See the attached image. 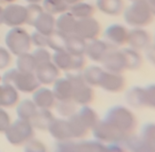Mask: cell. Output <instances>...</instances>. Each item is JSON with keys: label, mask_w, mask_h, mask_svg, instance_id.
<instances>
[{"label": "cell", "mask_w": 155, "mask_h": 152, "mask_svg": "<svg viewBox=\"0 0 155 152\" xmlns=\"http://www.w3.org/2000/svg\"><path fill=\"white\" fill-rule=\"evenodd\" d=\"M124 20L133 28L149 26L154 17V5L147 0H132L123 10Z\"/></svg>", "instance_id": "obj_1"}, {"label": "cell", "mask_w": 155, "mask_h": 152, "mask_svg": "<svg viewBox=\"0 0 155 152\" xmlns=\"http://www.w3.org/2000/svg\"><path fill=\"white\" fill-rule=\"evenodd\" d=\"M2 83L13 85L22 93H32L41 86L34 73H22L16 68L10 69L3 74Z\"/></svg>", "instance_id": "obj_2"}, {"label": "cell", "mask_w": 155, "mask_h": 152, "mask_svg": "<svg viewBox=\"0 0 155 152\" xmlns=\"http://www.w3.org/2000/svg\"><path fill=\"white\" fill-rule=\"evenodd\" d=\"M6 48L14 56H19L30 51L31 47V35L22 27L11 28L5 38Z\"/></svg>", "instance_id": "obj_3"}, {"label": "cell", "mask_w": 155, "mask_h": 152, "mask_svg": "<svg viewBox=\"0 0 155 152\" xmlns=\"http://www.w3.org/2000/svg\"><path fill=\"white\" fill-rule=\"evenodd\" d=\"M73 84V101L75 104L87 106L94 98V91L84 81L82 73H69L67 75Z\"/></svg>", "instance_id": "obj_4"}, {"label": "cell", "mask_w": 155, "mask_h": 152, "mask_svg": "<svg viewBox=\"0 0 155 152\" xmlns=\"http://www.w3.org/2000/svg\"><path fill=\"white\" fill-rule=\"evenodd\" d=\"M105 120L123 133L132 130L135 126V117L134 114L123 106H115L111 108Z\"/></svg>", "instance_id": "obj_5"}, {"label": "cell", "mask_w": 155, "mask_h": 152, "mask_svg": "<svg viewBox=\"0 0 155 152\" xmlns=\"http://www.w3.org/2000/svg\"><path fill=\"white\" fill-rule=\"evenodd\" d=\"M155 89L153 84L145 87L134 86L126 95L127 103L134 108H153Z\"/></svg>", "instance_id": "obj_6"}, {"label": "cell", "mask_w": 155, "mask_h": 152, "mask_svg": "<svg viewBox=\"0 0 155 152\" xmlns=\"http://www.w3.org/2000/svg\"><path fill=\"white\" fill-rule=\"evenodd\" d=\"M27 21V9L26 6L9 3L4 8V24L10 28L22 27L26 24Z\"/></svg>", "instance_id": "obj_7"}, {"label": "cell", "mask_w": 155, "mask_h": 152, "mask_svg": "<svg viewBox=\"0 0 155 152\" xmlns=\"http://www.w3.org/2000/svg\"><path fill=\"white\" fill-rule=\"evenodd\" d=\"M101 32V25L93 17L76 20L74 34L86 41L97 39Z\"/></svg>", "instance_id": "obj_8"}, {"label": "cell", "mask_w": 155, "mask_h": 152, "mask_svg": "<svg viewBox=\"0 0 155 152\" xmlns=\"http://www.w3.org/2000/svg\"><path fill=\"white\" fill-rule=\"evenodd\" d=\"M101 64L105 71L111 73H123V72L127 70L125 57L121 49H117V47H111L103 57Z\"/></svg>", "instance_id": "obj_9"}, {"label": "cell", "mask_w": 155, "mask_h": 152, "mask_svg": "<svg viewBox=\"0 0 155 152\" xmlns=\"http://www.w3.org/2000/svg\"><path fill=\"white\" fill-rule=\"evenodd\" d=\"M126 81L122 73H111L104 70L98 87H101L102 89L110 93H117L123 90Z\"/></svg>", "instance_id": "obj_10"}, {"label": "cell", "mask_w": 155, "mask_h": 152, "mask_svg": "<svg viewBox=\"0 0 155 152\" xmlns=\"http://www.w3.org/2000/svg\"><path fill=\"white\" fill-rule=\"evenodd\" d=\"M31 125L29 121L19 119L11 124L5 132L11 143L18 144L23 141V136L29 137L31 134Z\"/></svg>", "instance_id": "obj_11"}, {"label": "cell", "mask_w": 155, "mask_h": 152, "mask_svg": "<svg viewBox=\"0 0 155 152\" xmlns=\"http://www.w3.org/2000/svg\"><path fill=\"white\" fill-rule=\"evenodd\" d=\"M106 41L114 47H121L127 43L128 30L122 24L113 23L107 27L104 32Z\"/></svg>", "instance_id": "obj_12"}, {"label": "cell", "mask_w": 155, "mask_h": 152, "mask_svg": "<svg viewBox=\"0 0 155 152\" xmlns=\"http://www.w3.org/2000/svg\"><path fill=\"white\" fill-rule=\"evenodd\" d=\"M60 71L52 63V61L45 62L37 65L34 74L41 85H50L58 78Z\"/></svg>", "instance_id": "obj_13"}, {"label": "cell", "mask_w": 155, "mask_h": 152, "mask_svg": "<svg viewBox=\"0 0 155 152\" xmlns=\"http://www.w3.org/2000/svg\"><path fill=\"white\" fill-rule=\"evenodd\" d=\"M111 47H114L110 46L107 41L99 40L97 38L92 40L87 41L84 56L95 63H101Z\"/></svg>", "instance_id": "obj_14"}, {"label": "cell", "mask_w": 155, "mask_h": 152, "mask_svg": "<svg viewBox=\"0 0 155 152\" xmlns=\"http://www.w3.org/2000/svg\"><path fill=\"white\" fill-rule=\"evenodd\" d=\"M127 44L137 51L144 50L151 45V35L143 28H133L128 31Z\"/></svg>", "instance_id": "obj_15"}, {"label": "cell", "mask_w": 155, "mask_h": 152, "mask_svg": "<svg viewBox=\"0 0 155 152\" xmlns=\"http://www.w3.org/2000/svg\"><path fill=\"white\" fill-rule=\"evenodd\" d=\"M32 101L40 109L52 108L57 103L52 89L41 86L32 92Z\"/></svg>", "instance_id": "obj_16"}, {"label": "cell", "mask_w": 155, "mask_h": 152, "mask_svg": "<svg viewBox=\"0 0 155 152\" xmlns=\"http://www.w3.org/2000/svg\"><path fill=\"white\" fill-rule=\"evenodd\" d=\"M75 23L76 19L69 11L63 13L56 18V32L66 39L68 36L74 34Z\"/></svg>", "instance_id": "obj_17"}, {"label": "cell", "mask_w": 155, "mask_h": 152, "mask_svg": "<svg viewBox=\"0 0 155 152\" xmlns=\"http://www.w3.org/2000/svg\"><path fill=\"white\" fill-rule=\"evenodd\" d=\"M52 85V92L57 101L73 100V84L68 77L58 78Z\"/></svg>", "instance_id": "obj_18"}, {"label": "cell", "mask_w": 155, "mask_h": 152, "mask_svg": "<svg viewBox=\"0 0 155 152\" xmlns=\"http://www.w3.org/2000/svg\"><path fill=\"white\" fill-rule=\"evenodd\" d=\"M74 56L68 53L65 48H61L54 51L51 56V61L58 67L59 71L70 73L74 71Z\"/></svg>", "instance_id": "obj_19"}, {"label": "cell", "mask_w": 155, "mask_h": 152, "mask_svg": "<svg viewBox=\"0 0 155 152\" xmlns=\"http://www.w3.org/2000/svg\"><path fill=\"white\" fill-rule=\"evenodd\" d=\"M33 27L40 33L50 36L56 31V17L44 11L34 22Z\"/></svg>", "instance_id": "obj_20"}, {"label": "cell", "mask_w": 155, "mask_h": 152, "mask_svg": "<svg viewBox=\"0 0 155 152\" xmlns=\"http://www.w3.org/2000/svg\"><path fill=\"white\" fill-rule=\"evenodd\" d=\"M96 7L109 16H118L125 8L123 0H96Z\"/></svg>", "instance_id": "obj_21"}, {"label": "cell", "mask_w": 155, "mask_h": 152, "mask_svg": "<svg viewBox=\"0 0 155 152\" xmlns=\"http://www.w3.org/2000/svg\"><path fill=\"white\" fill-rule=\"evenodd\" d=\"M87 41L78 37L75 34L70 35L65 39L64 48L68 53L74 57H80L85 55Z\"/></svg>", "instance_id": "obj_22"}, {"label": "cell", "mask_w": 155, "mask_h": 152, "mask_svg": "<svg viewBox=\"0 0 155 152\" xmlns=\"http://www.w3.org/2000/svg\"><path fill=\"white\" fill-rule=\"evenodd\" d=\"M69 12L76 20H79L93 16L95 8L91 4H89L82 0L71 5L69 7Z\"/></svg>", "instance_id": "obj_23"}, {"label": "cell", "mask_w": 155, "mask_h": 152, "mask_svg": "<svg viewBox=\"0 0 155 152\" xmlns=\"http://www.w3.org/2000/svg\"><path fill=\"white\" fill-rule=\"evenodd\" d=\"M1 108H11L18 103L19 91L10 84H3Z\"/></svg>", "instance_id": "obj_24"}, {"label": "cell", "mask_w": 155, "mask_h": 152, "mask_svg": "<svg viewBox=\"0 0 155 152\" xmlns=\"http://www.w3.org/2000/svg\"><path fill=\"white\" fill-rule=\"evenodd\" d=\"M41 6L45 12L52 15H59L69 11L70 5L66 0H43Z\"/></svg>", "instance_id": "obj_25"}, {"label": "cell", "mask_w": 155, "mask_h": 152, "mask_svg": "<svg viewBox=\"0 0 155 152\" xmlns=\"http://www.w3.org/2000/svg\"><path fill=\"white\" fill-rule=\"evenodd\" d=\"M127 65V70H137L143 64L142 55L140 51H137L132 47H126L121 49Z\"/></svg>", "instance_id": "obj_26"}, {"label": "cell", "mask_w": 155, "mask_h": 152, "mask_svg": "<svg viewBox=\"0 0 155 152\" xmlns=\"http://www.w3.org/2000/svg\"><path fill=\"white\" fill-rule=\"evenodd\" d=\"M104 69L99 65H90L83 70L82 75L84 81L91 87H98Z\"/></svg>", "instance_id": "obj_27"}, {"label": "cell", "mask_w": 155, "mask_h": 152, "mask_svg": "<svg viewBox=\"0 0 155 152\" xmlns=\"http://www.w3.org/2000/svg\"><path fill=\"white\" fill-rule=\"evenodd\" d=\"M37 110L38 108L32 100L24 99L18 104L16 112L19 116V119L31 122V119L34 117Z\"/></svg>", "instance_id": "obj_28"}, {"label": "cell", "mask_w": 155, "mask_h": 152, "mask_svg": "<svg viewBox=\"0 0 155 152\" xmlns=\"http://www.w3.org/2000/svg\"><path fill=\"white\" fill-rule=\"evenodd\" d=\"M37 63L31 53L27 52L17 56L16 69L22 73H34Z\"/></svg>", "instance_id": "obj_29"}, {"label": "cell", "mask_w": 155, "mask_h": 152, "mask_svg": "<svg viewBox=\"0 0 155 152\" xmlns=\"http://www.w3.org/2000/svg\"><path fill=\"white\" fill-rule=\"evenodd\" d=\"M53 119L54 117L52 116V114L50 113L49 109L38 108L31 121L39 127H48Z\"/></svg>", "instance_id": "obj_30"}, {"label": "cell", "mask_w": 155, "mask_h": 152, "mask_svg": "<svg viewBox=\"0 0 155 152\" xmlns=\"http://www.w3.org/2000/svg\"><path fill=\"white\" fill-rule=\"evenodd\" d=\"M77 115H79L81 120L84 122V124L87 126V128L94 127L96 125V124L99 122L95 111L90 108L87 106H84L77 113Z\"/></svg>", "instance_id": "obj_31"}, {"label": "cell", "mask_w": 155, "mask_h": 152, "mask_svg": "<svg viewBox=\"0 0 155 152\" xmlns=\"http://www.w3.org/2000/svg\"><path fill=\"white\" fill-rule=\"evenodd\" d=\"M26 9H27L26 24L33 27L34 22H36L39 16L44 12V10L41 4H28V5H26Z\"/></svg>", "instance_id": "obj_32"}, {"label": "cell", "mask_w": 155, "mask_h": 152, "mask_svg": "<svg viewBox=\"0 0 155 152\" xmlns=\"http://www.w3.org/2000/svg\"><path fill=\"white\" fill-rule=\"evenodd\" d=\"M57 108L58 113L63 116L70 117L74 114H75V102L73 100L67 101H58Z\"/></svg>", "instance_id": "obj_33"}, {"label": "cell", "mask_w": 155, "mask_h": 152, "mask_svg": "<svg viewBox=\"0 0 155 152\" xmlns=\"http://www.w3.org/2000/svg\"><path fill=\"white\" fill-rule=\"evenodd\" d=\"M31 54L37 63V65L45 62L51 61L52 54L47 49V47H37Z\"/></svg>", "instance_id": "obj_34"}, {"label": "cell", "mask_w": 155, "mask_h": 152, "mask_svg": "<svg viewBox=\"0 0 155 152\" xmlns=\"http://www.w3.org/2000/svg\"><path fill=\"white\" fill-rule=\"evenodd\" d=\"M64 41H65V38H63L62 36H60L55 31V33L48 36L47 47L52 49L53 51L64 48Z\"/></svg>", "instance_id": "obj_35"}, {"label": "cell", "mask_w": 155, "mask_h": 152, "mask_svg": "<svg viewBox=\"0 0 155 152\" xmlns=\"http://www.w3.org/2000/svg\"><path fill=\"white\" fill-rule=\"evenodd\" d=\"M48 40V36L43 35L37 31H35L31 35V45H34L36 47H47Z\"/></svg>", "instance_id": "obj_36"}, {"label": "cell", "mask_w": 155, "mask_h": 152, "mask_svg": "<svg viewBox=\"0 0 155 152\" xmlns=\"http://www.w3.org/2000/svg\"><path fill=\"white\" fill-rule=\"evenodd\" d=\"M12 61V54L6 47L0 46V70L7 68Z\"/></svg>", "instance_id": "obj_37"}, {"label": "cell", "mask_w": 155, "mask_h": 152, "mask_svg": "<svg viewBox=\"0 0 155 152\" xmlns=\"http://www.w3.org/2000/svg\"><path fill=\"white\" fill-rule=\"evenodd\" d=\"M11 125V119L8 113L0 107V132L5 131Z\"/></svg>", "instance_id": "obj_38"}, {"label": "cell", "mask_w": 155, "mask_h": 152, "mask_svg": "<svg viewBox=\"0 0 155 152\" xmlns=\"http://www.w3.org/2000/svg\"><path fill=\"white\" fill-rule=\"evenodd\" d=\"M4 24V7L0 5V25Z\"/></svg>", "instance_id": "obj_39"}, {"label": "cell", "mask_w": 155, "mask_h": 152, "mask_svg": "<svg viewBox=\"0 0 155 152\" xmlns=\"http://www.w3.org/2000/svg\"><path fill=\"white\" fill-rule=\"evenodd\" d=\"M27 4H41L42 3L43 0H25Z\"/></svg>", "instance_id": "obj_40"}, {"label": "cell", "mask_w": 155, "mask_h": 152, "mask_svg": "<svg viewBox=\"0 0 155 152\" xmlns=\"http://www.w3.org/2000/svg\"><path fill=\"white\" fill-rule=\"evenodd\" d=\"M67 3L71 5H73V4H74V3H77V2H79V1H82V0H66Z\"/></svg>", "instance_id": "obj_41"}, {"label": "cell", "mask_w": 155, "mask_h": 152, "mask_svg": "<svg viewBox=\"0 0 155 152\" xmlns=\"http://www.w3.org/2000/svg\"><path fill=\"white\" fill-rule=\"evenodd\" d=\"M2 89H3V85L0 84V107H1V99H2Z\"/></svg>", "instance_id": "obj_42"}, {"label": "cell", "mask_w": 155, "mask_h": 152, "mask_svg": "<svg viewBox=\"0 0 155 152\" xmlns=\"http://www.w3.org/2000/svg\"><path fill=\"white\" fill-rule=\"evenodd\" d=\"M4 2H6V3H14L15 0H3Z\"/></svg>", "instance_id": "obj_43"}, {"label": "cell", "mask_w": 155, "mask_h": 152, "mask_svg": "<svg viewBox=\"0 0 155 152\" xmlns=\"http://www.w3.org/2000/svg\"><path fill=\"white\" fill-rule=\"evenodd\" d=\"M147 1H149L151 4H153V5H154V0H147Z\"/></svg>", "instance_id": "obj_44"}, {"label": "cell", "mask_w": 155, "mask_h": 152, "mask_svg": "<svg viewBox=\"0 0 155 152\" xmlns=\"http://www.w3.org/2000/svg\"><path fill=\"white\" fill-rule=\"evenodd\" d=\"M130 1H132V0H130Z\"/></svg>", "instance_id": "obj_45"}]
</instances>
